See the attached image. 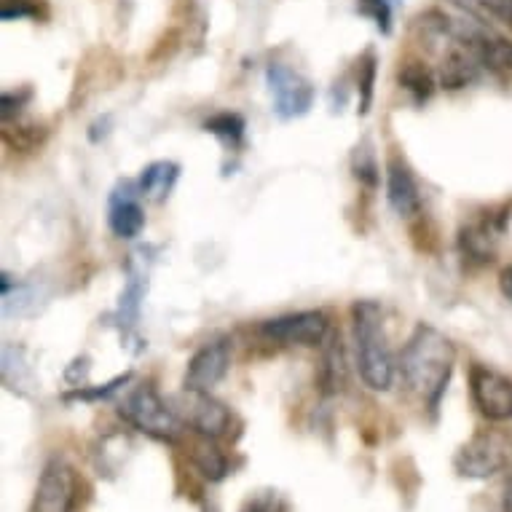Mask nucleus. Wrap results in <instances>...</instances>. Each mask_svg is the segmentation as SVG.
<instances>
[{
    "instance_id": "39448f33",
    "label": "nucleus",
    "mask_w": 512,
    "mask_h": 512,
    "mask_svg": "<svg viewBox=\"0 0 512 512\" xmlns=\"http://www.w3.org/2000/svg\"><path fill=\"white\" fill-rule=\"evenodd\" d=\"M258 333L269 344L279 346H325L330 338V319L325 311H293L261 322Z\"/></svg>"
},
{
    "instance_id": "9d476101",
    "label": "nucleus",
    "mask_w": 512,
    "mask_h": 512,
    "mask_svg": "<svg viewBox=\"0 0 512 512\" xmlns=\"http://www.w3.org/2000/svg\"><path fill=\"white\" fill-rule=\"evenodd\" d=\"M231 411L223 405L212 392H188L183 397V424L194 429L196 435L204 440H220L228 435L231 429Z\"/></svg>"
},
{
    "instance_id": "aec40b11",
    "label": "nucleus",
    "mask_w": 512,
    "mask_h": 512,
    "mask_svg": "<svg viewBox=\"0 0 512 512\" xmlns=\"http://www.w3.org/2000/svg\"><path fill=\"white\" fill-rule=\"evenodd\" d=\"M244 129H247L244 118L239 116V113H231V110L215 113V116L204 121V132H210V135H215L218 140L231 145V148H239V145H242Z\"/></svg>"
},
{
    "instance_id": "1a4fd4ad",
    "label": "nucleus",
    "mask_w": 512,
    "mask_h": 512,
    "mask_svg": "<svg viewBox=\"0 0 512 512\" xmlns=\"http://www.w3.org/2000/svg\"><path fill=\"white\" fill-rule=\"evenodd\" d=\"M231 370V338L218 336L196 349L188 360L183 376V389L188 392H212Z\"/></svg>"
},
{
    "instance_id": "bb28decb",
    "label": "nucleus",
    "mask_w": 512,
    "mask_h": 512,
    "mask_svg": "<svg viewBox=\"0 0 512 512\" xmlns=\"http://www.w3.org/2000/svg\"><path fill=\"white\" fill-rule=\"evenodd\" d=\"M239 512H287V502L277 491H258L242 504Z\"/></svg>"
},
{
    "instance_id": "cd10ccee",
    "label": "nucleus",
    "mask_w": 512,
    "mask_h": 512,
    "mask_svg": "<svg viewBox=\"0 0 512 512\" xmlns=\"http://www.w3.org/2000/svg\"><path fill=\"white\" fill-rule=\"evenodd\" d=\"M30 97H33L30 89H22V92H3V97H0V116H3V124H9L11 118L17 116L19 110H22V105H25Z\"/></svg>"
},
{
    "instance_id": "4468645a",
    "label": "nucleus",
    "mask_w": 512,
    "mask_h": 512,
    "mask_svg": "<svg viewBox=\"0 0 512 512\" xmlns=\"http://www.w3.org/2000/svg\"><path fill=\"white\" fill-rule=\"evenodd\" d=\"M387 202L400 218H411L421 210L419 183L400 156H392L387 161Z\"/></svg>"
},
{
    "instance_id": "c85d7f7f",
    "label": "nucleus",
    "mask_w": 512,
    "mask_h": 512,
    "mask_svg": "<svg viewBox=\"0 0 512 512\" xmlns=\"http://www.w3.org/2000/svg\"><path fill=\"white\" fill-rule=\"evenodd\" d=\"M86 376H89V357H78V360H73V365H70L68 373H65V378H68L73 387H84Z\"/></svg>"
},
{
    "instance_id": "dca6fc26",
    "label": "nucleus",
    "mask_w": 512,
    "mask_h": 512,
    "mask_svg": "<svg viewBox=\"0 0 512 512\" xmlns=\"http://www.w3.org/2000/svg\"><path fill=\"white\" fill-rule=\"evenodd\" d=\"M346 387V360L341 338L333 336L325 341L322 349V365H319V389L322 395H338Z\"/></svg>"
},
{
    "instance_id": "ddd939ff",
    "label": "nucleus",
    "mask_w": 512,
    "mask_h": 512,
    "mask_svg": "<svg viewBox=\"0 0 512 512\" xmlns=\"http://www.w3.org/2000/svg\"><path fill=\"white\" fill-rule=\"evenodd\" d=\"M108 226L118 239H137L145 228L143 194L137 180H121L108 202Z\"/></svg>"
},
{
    "instance_id": "f3484780",
    "label": "nucleus",
    "mask_w": 512,
    "mask_h": 512,
    "mask_svg": "<svg viewBox=\"0 0 512 512\" xmlns=\"http://www.w3.org/2000/svg\"><path fill=\"white\" fill-rule=\"evenodd\" d=\"M3 384L11 392H22V395H25L27 389L35 387L33 365L27 362V354L22 346H3Z\"/></svg>"
},
{
    "instance_id": "2eb2a0df",
    "label": "nucleus",
    "mask_w": 512,
    "mask_h": 512,
    "mask_svg": "<svg viewBox=\"0 0 512 512\" xmlns=\"http://www.w3.org/2000/svg\"><path fill=\"white\" fill-rule=\"evenodd\" d=\"M177 177H180V167L175 161H153L137 177V188L148 202H164L177 185Z\"/></svg>"
},
{
    "instance_id": "4be33fe9",
    "label": "nucleus",
    "mask_w": 512,
    "mask_h": 512,
    "mask_svg": "<svg viewBox=\"0 0 512 512\" xmlns=\"http://www.w3.org/2000/svg\"><path fill=\"white\" fill-rule=\"evenodd\" d=\"M376 76H378V59L373 51H365L357 68V92H360V116H368L370 105H373V94H376Z\"/></svg>"
},
{
    "instance_id": "5701e85b",
    "label": "nucleus",
    "mask_w": 512,
    "mask_h": 512,
    "mask_svg": "<svg viewBox=\"0 0 512 512\" xmlns=\"http://www.w3.org/2000/svg\"><path fill=\"white\" fill-rule=\"evenodd\" d=\"M352 169H354V177H357L362 185H368V188H376L378 180H381V169H378L376 153H373L370 143H362V145H357V148H354Z\"/></svg>"
},
{
    "instance_id": "c756f323",
    "label": "nucleus",
    "mask_w": 512,
    "mask_h": 512,
    "mask_svg": "<svg viewBox=\"0 0 512 512\" xmlns=\"http://www.w3.org/2000/svg\"><path fill=\"white\" fill-rule=\"evenodd\" d=\"M499 290H502L504 298L512 303V266L502 269V274H499Z\"/></svg>"
},
{
    "instance_id": "6e6552de",
    "label": "nucleus",
    "mask_w": 512,
    "mask_h": 512,
    "mask_svg": "<svg viewBox=\"0 0 512 512\" xmlns=\"http://www.w3.org/2000/svg\"><path fill=\"white\" fill-rule=\"evenodd\" d=\"M78 496L76 470L65 459H51L41 472L30 512H73Z\"/></svg>"
},
{
    "instance_id": "7ed1b4c3",
    "label": "nucleus",
    "mask_w": 512,
    "mask_h": 512,
    "mask_svg": "<svg viewBox=\"0 0 512 512\" xmlns=\"http://www.w3.org/2000/svg\"><path fill=\"white\" fill-rule=\"evenodd\" d=\"M118 416L137 432L164 443H175L177 435L183 432V419L169 408L167 400L151 384L126 389L124 397L118 400Z\"/></svg>"
},
{
    "instance_id": "393cba45",
    "label": "nucleus",
    "mask_w": 512,
    "mask_h": 512,
    "mask_svg": "<svg viewBox=\"0 0 512 512\" xmlns=\"http://www.w3.org/2000/svg\"><path fill=\"white\" fill-rule=\"evenodd\" d=\"M357 11L368 17L381 35L392 33V3L389 0H357Z\"/></svg>"
},
{
    "instance_id": "2f4dec72",
    "label": "nucleus",
    "mask_w": 512,
    "mask_h": 512,
    "mask_svg": "<svg viewBox=\"0 0 512 512\" xmlns=\"http://www.w3.org/2000/svg\"><path fill=\"white\" fill-rule=\"evenodd\" d=\"M207 512H215V510H207Z\"/></svg>"
},
{
    "instance_id": "f257e3e1",
    "label": "nucleus",
    "mask_w": 512,
    "mask_h": 512,
    "mask_svg": "<svg viewBox=\"0 0 512 512\" xmlns=\"http://www.w3.org/2000/svg\"><path fill=\"white\" fill-rule=\"evenodd\" d=\"M456 365V346L432 325H419L400 352L397 370L403 384L424 400L429 411L440 408Z\"/></svg>"
},
{
    "instance_id": "0eeeda50",
    "label": "nucleus",
    "mask_w": 512,
    "mask_h": 512,
    "mask_svg": "<svg viewBox=\"0 0 512 512\" xmlns=\"http://www.w3.org/2000/svg\"><path fill=\"white\" fill-rule=\"evenodd\" d=\"M470 397L480 416H486L488 421L502 424V421L512 419V378L494 370L491 365L472 362Z\"/></svg>"
},
{
    "instance_id": "20e7f679",
    "label": "nucleus",
    "mask_w": 512,
    "mask_h": 512,
    "mask_svg": "<svg viewBox=\"0 0 512 512\" xmlns=\"http://www.w3.org/2000/svg\"><path fill=\"white\" fill-rule=\"evenodd\" d=\"M512 459V440L499 429H480L456 451L454 470L462 478L486 480L502 472Z\"/></svg>"
},
{
    "instance_id": "423d86ee",
    "label": "nucleus",
    "mask_w": 512,
    "mask_h": 512,
    "mask_svg": "<svg viewBox=\"0 0 512 512\" xmlns=\"http://www.w3.org/2000/svg\"><path fill=\"white\" fill-rule=\"evenodd\" d=\"M266 84L274 100V113L282 121L306 116L314 105V86L309 78H303L285 62H271L266 68Z\"/></svg>"
},
{
    "instance_id": "9b49d317",
    "label": "nucleus",
    "mask_w": 512,
    "mask_h": 512,
    "mask_svg": "<svg viewBox=\"0 0 512 512\" xmlns=\"http://www.w3.org/2000/svg\"><path fill=\"white\" fill-rule=\"evenodd\" d=\"M143 255L145 252H135L126 263V285L121 290V298H118L116 314H113L124 341L137 338V319H140V309H143L145 293H148V266H145Z\"/></svg>"
},
{
    "instance_id": "6ab92c4d",
    "label": "nucleus",
    "mask_w": 512,
    "mask_h": 512,
    "mask_svg": "<svg viewBox=\"0 0 512 512\" xmlns=\"http://www.w3.org/2000/svg\"><path fill=\"white\" fill-rule=\"evenodd\" d=\"M191 459H194L196 470L202 472L204 478L210 480V483H218V480H223L228 472H231L226 456L220 454L218 448L212 445V440H204V437H202V443L194 445Z\"/></svg>"
},
{
    "instance_id": "b1692460",
    "label": "nucleus",
    "mask_w": 512,
    "mask_h": 512,
    "mask_svg": "<svg viewBox=\"0 0 512 512\" xmlns=\"http://www.w3.org/2000/svg\"><path fill=\"white\" fill-rule=\"evenodd\" d=\"M129 381H132V373H124V376L113 378V381L102 384V387H76L70 395H65V400H86V403L110 400V397H116L118 392H124Z\"/></svg>"
},
{
    "instance_id": "7c9ffc66",
    "label": "nucleus",
    "mask_w": 512,
    "mask_h": 512,
    "mask_svg": "<svg viewBox=\"0 0 512 512\" xmlns=\"http://www.w3.org/2000/svg\"><path fill=\"white\" fill-rule=\"evenodd\" d=\"M499 512H512V475L507 478V486H504L502 507H499Z\"/></svg>"
},
{
    "instance_id": "412c9836",
    "label": "nucleus",
    "mask_w": 512,
    "mask_h": 512,
    "mask_svg": "<svg viewBox=\"0 0 512 512\" xmlns=\"http://www.w3.org/2000/svg\"><path fill=\"white\" fill-rule=\"evenodd\" d=\"M451 3L464 14H472L483 22L494 19V22L512 25V0H451Z\"/></svg>"
},
{
    "instance_id": "f8f14e48",
    "label": "nucleus",
    "mask_w": 512,
    "mask_h": 512,
    "mask_svg": "<svg viewBox=\"0 0 512 512\" xmlns=\"http://www.w3.org/2000/svg\"><path fill=\"white\" fill-rule=\"evenodd\" d=\"M507 212H502L499 218L496 215H486V218L472 220L467 226L459 228V252L467 263H475V266H486V263L494 261L496 244L502 239L504 228H507Z\"/></svg>"
},
{
    "instance_id": "a211bd4d",
    "label": "nucleus",
    "mask_w": 512,
    "mask_h": 512,
    "mask_svg": "<svg viewBox=\"0 0 512 512\" xmlns=\"http://www.w3.org/2000/svg\"><path fill=\"white\" fill-rule=\"evenodd\" d=\"M397 81H400V86H403L405 92L411 94L416 105L427 102L429 97L435 94L437 86L435 73H432L424 62H419V59H408L403 68H400V73H397Z\"/></svg>"
},
{
    "instance_id": "a878e982",
    "label": "nucleus",
    "mask_w": 512,
    "mask_h": 512,
    "mask_svg": "<svg viewBox=\"0 0 512 512\" xmlns=\"http://www.w3.org/2000/svg\"><path fill=\"white\" fill-rule=\"evenodd\" d=\"M41 17V3L38 0H3L0 3V19L3 22H19V19Z\"/></svg>"
},
{
    "instance_id": "f03ea898",
    "label": "nucleus",
    "mask_w": 512,
    "mask_h": 512,
    "mask_svg": "<svg viewBox=\"0 0 512 512\" xmlns=\"http://www.w3.org/2000/svg\"><path fill=\"white\" fill-rule=\"evenodd\" d=\"M354 360L365 387L387 392L395 381V354L384 330V311L376 301H354L352 306Z\"/></svg>"
}]
</instances>
